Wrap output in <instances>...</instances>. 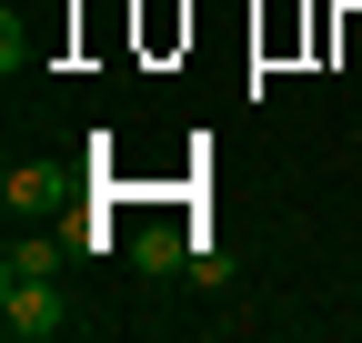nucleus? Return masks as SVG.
Here are the masks:
<instances>
[{
  "label": "nucleus",
  "instance_id": "nucleus-1",
  "mask_svg": "<svg viewBox=\"0 0 362 343\" xmlns=\"http://www.w3.org/2000/svg\"><path fill=\"white\" fill-rule=\"evenodd\" d=\"M0 333H11V343H51V333H71L61 283H0Z\"/></svg>",
  "mask_w": 362,
  "mask_h": 343
},
{
  "label": "nucleus",
  "instance_id": "nucleus-2",
  "mask_svg": "<svg viewBox=\"0 0 362 343\" xmlns=\"http://www.w3.org/2000/svg\"><path fill=\"white\" fill-rule=\"evenodd\" d=\"M0 202H11V223H21V212H61L71 202V162H11Z\"/></svg>",
  "mask_w": 362,
  "mask_h": 343
},
{
  "label": "nucleus",
  "instance_id": "nucleus-3",
  "mask_svg": "<svg viewBox=\"0 0 362 343\" xmlns=\"http://www.w3.org/2000/svg\"><path fill=\"white\" fill-rule=\"evenodd\" d=\"M61 252H71V232H11L0 283H61Z\"/></svg>",
  "mask_w": 362,
  "mask_h": 343
},
{
  "label": "nucleus",
  "instance_id": "nucleus-4",
  "mask_svg": "<svg viewBox=\"0 0 362 343\" xmlns=\"http://www.w3.org/2000/svg\"><path fill=\"white\" fill-rule=\"evenodd\" d=\"M192 252H202V232H131V263H141V273H181V263H192Z\"/></svg>",
  "mask_w": 362,
  "mask_h": 343
},
{
  "label": "nucleus",
  "instance_id": "nucleus-5",
  "mask_svg": "<svg viewBox=\"0 0 362 343\" xmlns=\"http://www.w3.org/2000/svg\"><path fill=\"white\" fill-rule=\"evenodd\" d=\"M192 283H202V293H232V263H221V252L202 242V252H192Z\"/></svg>",
  "mask_w": 362,
  "mask_h": 343
}]
</instances>
